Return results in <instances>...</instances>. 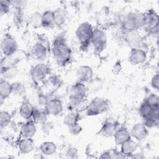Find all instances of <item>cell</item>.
<instances>
[{"label": "cell", "mask_w": 159, "mask_h": 159, "mask_svg": "<svg viewBox=\"0 0 159 159\" xmlns=\"http://www.w3.org/2000/svg\"><path fill=\"white\" fill-rule=\"evenodd\" d=\"M68 129L69 132L73 135H78L83 130L81 125L78 122L68 126Z\"/></svg>", "instance_id": "cell-37"}, {"label": "cell", "mask_w": 159, "mask_h": 159, "mask_svg": "<svg viewBox=\"0 0 159 159\" xmlns=\"http://www.w3.org/2000/svg\"><path fill=\"white\" fill-rule=\"evenodd\" d=\"M52 52L57 63L61 66L68 64L72 57V51L64 35L59 34L53 40Z\"/></svg>", "instance_id": "cell-1"}, {"label": "cell", "mask_w": 159, "mask_h": 159, "mask_svg": "<svg viewBox=\"0 0 159 159\" xmlns=\"http://www.w3.org/2000/svg\"><path fill=\"white\" fill-rule=\"evenodd\" d=\"M143 102L153 107H159V98L155 94H150L144 100Z\"/></svg>", "instance_id": "cell-35"}, {"label": "cell", "mask_w": 159, "mask_h": 159, "mask_svg": "<svg viewBox=\"0 0 159 159\" xmlns=\"http://www.w3.org/2000/svg\"><path fill=\"white\" fill-rule=\"evenodd\" d=\"M49 101L48 98H47V96L45 94H39L38 96V102L40 106H42L43 107H44L46 105V104L47 103V102Z\"/></svg>", "instance_id": "cell-41"}, {"label": "cell", "mask_w": 159, "mask_h": 159, "mask_svg": "<svg viewBox=\"0 0 159 159\" xmlns=\"http://www.w3.org/2000/svg\"><path fill=\"white\" fill-rule=\"evenodd\" d=\"M93 29L90 23L84 22L81 23L76 30V39L80 45V48L83 51L88 49L91 42Z\"/></svg>", "instance_id": "cell-4"}, {"label": "cell", "mask_w": 159, "mask_h": 159, "mask_svg": "<svg viewBox=\"0 0 159 159\" xmlns=\"http://www.w3.org/2000/svg\"><path fill=\"white\" fill-rule=\"evenodd\" d=\"M37 132L35 122L32 120H28L24 123L20 129V134L22 137L32 138Z\"/></svg>", "instance_id": "cell-18"}, {"label": "cell", "mask_w": 159, "mask_h": 159, "mask_svg": "<svg viewBox=\"0 0 159 159\" xmlns=\"http://www.w3.org/2000/svg\"><path fill=\"white\" fill-rule=\"evenodd\" d=\"M34 141L32 138L22 137L17 143L19 152L22 154H28L32 152L34 148Z\"/></svg>", "instance_id": "cell-19"}, {"label": "cell", "mask_w": 159, "mask_h": 159, "mask_svg": "<svg viewBox=\"0 0 159 159\" xmlns=\"http://www.w3.org/2000/svg\"><path fill=\"white\" fill-rule=\"evenodd\" d=\"M119 127L120 124L118 122L106 120L102 124L98 134L105 137H111L114 135Z\"/></svg>", "instance_id": "cell-13"}, {"label": "cell", "mask_w": 159, "mask_h": 159, "mask_svg": "<svg viewBox=\"0 0 159 159\" xmlns=\"http://www.w3.org/2000/svg\"><path fill=\"white\" fill-rule=\"evenodd\" d=\"M12 117L10 113L6 111H0V126L1 129L6 127L11 122Z\"/></svg>", "instance_id": "cell-32"}, {"label": "cell", "mask_w": 159, "mask_h": 159, "mask_svg": "<svg viewBox=\"0 0 159 159\" xmlns=\"http://www.w3.org/2000/svg\"><path fill=\"white\" fill-rule=\"evenodd\" d=\"M131 137L135 139L137 141H142L145 140L148 135V128L143 123H136L135 124L130 132Z\"/></svg>", "instance_id": "cell-14"}, {"label": "cell", "mask_w": 159, "mask_h": 159, "mask_svg": "<svg viewBox=\"0 0 159 159\" xmlns=\"http://www.w3.org/2000/svg\"><path fill=\"white\" fill-rule=\"evenodd\" d=\"M66 157L70 158H76L78 157V152L76 148L74 147H69L65 153Z\"/></svg>", "instance_id": "cell-38"}, {"label": "cell", "mask_w": 159, "mask_h": 159, "mask_svg": "<svg viewBox=\"0 0 159 159\" xmlns=\"http://www.w3.org/2000/svg\"><path fill=\"white\" fill-rule=\"evenodd\" d=\"M50 68L43 63L36 64L30 71V75L34 80L41 81L46 78L50 74Z\"/></svg>", "instance_id": "cell-9"}, {"label": "cell", "mask_w": 159, "mask_h": 159, "mask_svg": "<svg viewBox=\"0 0 159 159\" xmlns=\"http://www.w3.org/2000/svg\"><path fill=\"white\" fill-rule=\"evenodd\" d=\"M30 25L35 28H39L42 27V14L36 11L30 14L28 19Z\"/></svg>", "instance_id": "cell-31"}, {"label": "cell", "mask_w": 159, "mask_h": 159, "mask_svg": "<svg viewBox=\"0 0 159 159\" xmlns=\"http://www.w3.org/2000/svg\"><path fill=\"white\" fill-rule=\"evenodd\" d=\"M48 116V115L47 114L45 107H35L32 119L35 122V124H42L46 122Z\"/></svg>", "instance_id": "cell-29"}, {"label": "cell", "mask_w": 159, "mask_h": 159, "mask_svg": "<svg viewBox=\"0 0 159 159\" xmlns=\"http://www.w3.org/2000/svg\"><path fill=\"white\" fill-rule=\"evenodd\" d=\"M113 137L114 142L117 145H121L125 141L131 139L130 132L124 126H120Z\"/></svg>", "instance_id": "cell-20"}, {"label": "cell", "mask_w": 159, "mask_h": 159, "mask_svg": "<svg viewBox=\"0 0 159 159\" xmlns=\"http://www.w3.org/2000/svg\"><path fill=\"white\" fill-rule=\"evenodd\" d=\"M55 17V26L58 27H62L66 20V14L65 9L62 7H58L53 11Z\"/></svg>", "instance_id": "cell-28"}, {"label": "cell", "mask_w": 159, "mask_h": 159, "mask_svg": "<svg viewBox=\"0 0 159 159\" xmlns=\"http://www.w3.org/2000/svg\"><path fill=\"white\" fill-rule=\"evenodd\" d=\"M11 6V1L1 0L0 1V11L2 15L6 14L9 12Z\"/></svg>", "instance_id": "cell-36"}, {"label": "cell", "mask_w": 159, "mask_h": 159, "mask_svg": "<svg viewBox=\"0 0 159 159\" xmlns=\"http://www.w3.org/2000/svg\"><path fill=\"white\" fill-rule=\"evenodd\" d=\"M76 75L79 81L84 83L92 80L93 70L92 68L88 65H81L77 68Z\"/></svg>", "instance_id": "cell-17"}, {"label": "cell", "mask_w": 159, "mask_h": 159, "mask_svg": "<svg viewBox=\"0 0 159 159\" xmlns=\"http://www.w3.org/2000/svg\"><path fill=\"white\" fill-rule=\"evenodd\" d=\"M35 107L33 104L29 101H24L19 107V114L20 116L27 120H30L32 119Z\"/></svg>", "instance_id": "cell-21"}, {"label": "cell", "mask_w": 159, "mask_h": 159, "mask_svg": "<svg viewBox=\"0 0 159 159\" xmlns=\"http://www.w3.org/2000/svg\"><path fill=\"white\" fill-rule=\"evenodd\" d=\"M122 69V63L120 62V61L117 60L115 62V63L114 64L112 68V73L114 74L115 75H118L119 73H120V72L121 71Z\"/></svg>", "instance_id": "cell-40"}, {"label": "cell", "mask_w": 159, "mask_h": 159, "mask_svg": "<svg viewBox=\"0 0 159 159\" xmlns=\"http://www.w3.org/2000/svg\"><path fill=\"white\" fill-rule=\"evenodd\" d=\"M57 147L56 144L52 141H45L42 142L40 147L39 150L42 154L49 156L54 154L57 151Z\"/></svg>", "instance_id": "cell-26"}, {"label": "cell", "mask_w": 159, "mask_h": 159, "mask_svg": "<svg viewBox=\"0 0 159 159\" xmlns=\"http://www.w3.org/2000/svg\"><path fill=\"white\" fill-rule=\"evenodd\" d=\"M147 60V53L142 48H131L128 57L129 63L132 65L142 64Z\"/></svg>", "instance_id": "cell-12"}, {"label": "cell", "mask_w": 159, "mask_h": 159, "mask_svg": "<svg viewBox=\"0 0 159 159\" xmlns=\"http://www.w3.org/2000/svg\"><path fill=\"white\" fill-rule=\"evenodd\" d=\"M55 26L53 11L47 10L42 14V27L52 29Z\"/></svg>", "instance_id": "cell-25"}, {"label": "cell", "mask_w": 159, "mask_h": 159, "mask_svg": "<svg viewBox=\"0 0 159 159\" xmlns=\"http://www.w3.org/2000/svg\"><path fill=\"white\" fill-rule=\"evenodd\" d=\"M50 80L52 85L55 86H58L61 84V79L58 76H53Z\"/></svg>", "instance_id": "cell-43"}, {"label": "cell", "mask_w": 159, "mask_h": 159, "mask_svg": "<svg viewBox=\"0 0 159 159\" xmlns=\"http://www.w3.org/2000/svg\"><path fill=\"white\" fill-rule=\"evenodd\" d=\"M1 50L4 57L13 56L18 50V43L11 34H6L1 42Z\"/></svg>", "instance_id": "cell-7"}, {"label": "cell", "mask_w": 159, "mask_h": 159, "mask_svg": "<svg viewBox=\"0 0 159 159\" xmlns=\"http://www.w3.org/2000/svg\"><path fill=\"white\" fill-rule=\"evenodd\" d=\"M48 116H57L61 114L63 109L61 101L57 98L49 99L44 107Z\"/></svg>", "instance_id": "cell-11"}, {"label": "cell", "mask_w": 159, "mask_h": 159, "mask_svg": "<svg viewBox=\"0 0 159 159\" xmlns=\"http://www.w3.org/2000/svg\"><path fill=\"white\" fill-rule=\"evenodd\" d=\"M1 73L2 78L9 80L14 78L17 76L18 70L15 65H13L6 67H1Z\"/></svg>", "instance_id": "cell-27"}, {"label": "cell", "mask_w": 159, "mask_h": 159, "mask_svg": "<svg viewBox=\"0 0 159 159\" xmlns=\"http://www.w3.org/2000/svg\"><path fill=\"white\" fill-rule=\"evenodd\" d=\"M144 22V13L131 12L126 14L122 21V28L125 32L137 31L142 28Z\"/></svg>", "instance_id": "cell-3"}, {"label": "cell", "mask_w": 159, "mask_h": 159, "mask_svg": "<svg viewBox=\"0 0 159 159\" xmlns=\"http://www.w3.org/2000/svg\"><path fill=\"white\" fill-rule=\"evenodd\" d=\"M25 19L23 9H16L13 14V21L16 26L22 25Z\"/></svg>", "instance_id": "cell-34"}, {"label": "cell", "mask_w": 159, "mask_h": 159, "mask_svg": "<svg viewBox=\"0 0 159 159\" xmlns=\"http://www.w3.org/2000/svg\"><path fill=\"white\" fill-rule=\"evenodd\" d=\"M128 35L126 38V41L131 48H142V45H143V39L141 36L136 33V31L127 32Z\"/></svg>", "instance_id": "cell-22"}, {"label": "cell", "mask_w": 159, "mask_h": 159, "mask_svg": "<svg viewBox=\"0 0 159 159\" xmlns=\"http://www.w3.org/2000/svg\"><path fill=\"white\" fill-rule=\"evenodd\" d=\"M120 146V152L126 156L127 158H130V157L136 151L138 147V144L135 140L130 139Z\"/></svg>", "instance_id": "cell-24"}, {"label": "cell", "mask_w": 159, "mask_h": 159, "mask_svg": "<svg viewBox=\"0 0 159 159\" xmlns=\"http://www.w3.org/2000/svg\"><path fill=\"white\" fill-rule=\"evenodd\" d=\"M109 107L108 100L101 98L95 97L88 104L86 109V114L88 116H94L102 114L107 111Z\"/></svg>", "instance_id": "cell-5"}, {"label": "cell", "mask_w": 159, "mask_h": 159, "mask_svg": "<svg viewBox=\"0 0 159 159\" xmlns=\"http://www.w3.org/2000/svg\"><path fill=\"white\" fill-rule=\"evenodd\" d=\"M139 114L143 120V124L147 127H153L158 125L159 107H153L143 101L139 109Z\"/></svg>", "instance_id": "cell-2"}, {"label": "cell", "mask_w": 159, "mask_h": 159, "mask_svg": "<svg viewBox=\"0 0 159 159\" xmlns=\"http://www.w3.org/2000/svg\"><path fill=\"white\" fill-rule=\"evenodd\" d=\"M87 91V87L84 83L78 81L71 86L70 97L79 99H86Z\"/></svg>", "instance_id": "cell-15"}, {"label": "cell", "mask_w": 159, "mask_h": 159, "mask_svg": "<svg viewBox=\"0 0 159 159\" xmlns=\"http://www.w3.org/2000/svg\"><path fill=\"white\" fill-rule=\"evenodd\" d=\"M150 85L152 87V88L158 90L159 88V75L158 73L154 75L150 81Z\"/></svg>", "instance_id": "cell-39"}, {"label": "cell", "mask_w": 159, "mask_h": 159, "mask_svg": "<svg viewBox=\"0 0 159 159\" xmlns=\"http://www.w3.org/2000/svg\"><path fill=\"white\" fill-rule=\"evenodd\" d=\"M130 158H144V155H143V154L141 153H133Z\"/></svg>", "instance_id": "cell-45"}, {"label": "cell", "mask_w": 159, "mask_h": 159, "mask_svg": "<svg viewBox=\"0 0 159 159\" xmlns=\"http://www.w3.org/2000/svg\"><path fill=\"white\" fill-rule=\"evenodd\" d=\"M25 93V87L23 83L16 81L12 83V94L21 96Z\"/></svg>", "instance_id": "cell-33"}, {"label": "cell", "mask_w": 159, "mask_h": 159, "mask_svg": "<svg viewBox=\"0 0 159 159\" xmlns=\"http://www.w3.org/2000/svg\"><path fill=\"white\" fill-rule=\"evenodd\" d=\"M100 158H112V151L107 150L104 152L99 156Z\"/></svg>", "instance_id": "cell-44"}, {"label": "cell", "mask_w": 159, "mask_h": 159, "mask_svg": "<svg viewBox=\"0 0 159 159\" xmlns=\"http://www.w3.org/2000/svg\"><path fill=\"white\" fill-rule=\"evenodd\" d=\"M12 94V83L2 78L0 81V101L2 104L3 101Z\"/></svg>", "instance_id": "cell-23"}, {"label": "cell", "mask_w": 159, "mask_h": 159, "mask_svg": "<svg viewBox=\"0 0 159 159\" xmlns=\"http://www.w3.org/2000/svg\"><path fill=\"white\" fill-rule=\"evenodd\" d=\"M25 3L24 1H11V6H14L15 9H23Z\"/></svg>", "instance_id": "cell-42"}, {"label": "cell", "mask_w": 159, "mask_h": 159, "mask_svg": "<svg viewBox=\"0 0 159 159\" xmlns=\"http://www.w3.org/2000/svg\"><path fill=\"white\" fill-rule=\"evenodd\" d=\"M87 102L86 99H76L69 96L67 107L68 111L77 112L80 113L86 110L87 107Z\"/></svg>", "instance_id": "cell-16"}, {"label": "cell", "mask_w": 159, "mask_h": 159, "mask_svg": "<svg viewBox=\"0 0 159 159\" xmlns=\"http://www.w3.org/2000/svg\"><path fill=\"white\" fill-rule=\"evenodd\" d=\"M48 48L45 43L38 41L34 44L31 48V55L36 60L42 61L47 58Z\"/></svg>", "instance_id": "cell-10"}, {"label": "cell", "mask_w": 159, "mask_h": 159, "mask_svg": "<svg viewBox=\"0 0 159 159\" xmlns=\"http://www.w3.org/2000/svg\"><path fill=\"white\" fill-rule=\"evenodd\" d=\"M148 34H155L158 30V16L153 9L148 10L144 13V22L142 27Z\"/></svg>", "instance_id": "cell-6"}, {"label": "cell", "mask_w": 159, "mask_h": 159, "mask_svg": "<svg viewBox=\"0 0 159 159\" xmlns=\"http://www.w3.org/2000/svg\"><path fill=\"white\" fill-rule=\"evenodd\" d=\"M80 120V116L79 112L70 111L63 118V123L68 127L73 124L78 122Z\"/></svg>", "instance_id": "cell-30"}, {"label": "cell", "mask_w": 159, "mask_h": 159, "mask_svg": "<svg viewBox=\"0 0 159 159\" xmlns=\"http://www.w3.org/2000/svg\"><path fill=\"white\" fill-rule=\"evenodd\" d=\"M91 43L93 44L95 52L98 54L101 53L107 43V36L105 32L99 27L94 29Z\"/></svg>", "instance_id": "cell-8"}]
</instances>
